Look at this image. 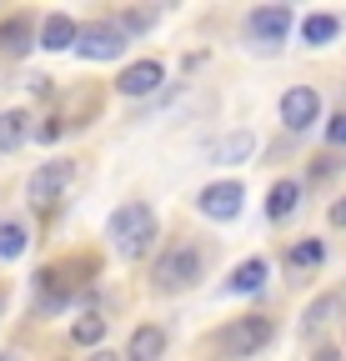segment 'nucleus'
Here are the masks:
<instances>
[{"label":"nucleus","mask_w":346,"mask_h":361,"mask_svg":"<svg viewBox=\"0 0 346 361\" xmlns=\"http://www.w3.org/2000/svg\"><path fill=\"white\" fill-rule=\"evenodd\" d=\"M336 30H341V25H336V16H326V11H316V16L301 20V35H307V45H326Z\"/></svg>","instance_id":"dca6fc26"},{"label":"nucleus","mask_w":346,"mask_h":361,"mask_svg":"<svg viewBox=\"0 0 346 361\" xmlns=\"http://www.w3.org/2000/svg\"><path fill=\"white\" fill-rule=\"evenodd\" d=\"M321 256H326V241H301V246L291 251V261H296V266H316Z\"/></svg>","instance_id":"412c9836"},{"label":"nucleus","mask_w":346,"mask_h":361,"mask_svg":"<svg viewBox=\"0 0 346 361\" xmlns=\"http://www.w3.org/2000/svg\"><path fill=\"white\" fill-rule=\"evenodd\" d=\"M25 141V111H6L0 116V151H16Z\"/></svg>","instance_id":"6ab92c4d"},{"label":"nucleus","mask_w":346,"mask_h":361,"mask_svg":"<svg viewBox=\"0 0 346 361\" xmlns=\"http://www.w3.org/2000/svg\"><path fill=\"white\" fill-rule=\"evenodd\" d=\"M251 151H256V135H251V130H236V135H226V141H216V146H211V161L236 166V161H246Z\"/></svg>","instance_id":"4468645a"},{"label":"nucleus","mask_w":346,"mask_h":361,"mask_svg":"<svg viewBox=\"0 0 346 361\" xmlns=\"http://www.w3.org/2000/svg\"><path fill=\"white\" fill-rule=\"evenodd\" d=\"M166 356V326L146 322L131 331V346H125V361H161Z\"/></svg>","instance_id":"9d476101"},{"label":"nucleus","mask_w":346,"mask_h":361,"mask_svg":"<svg viewBox=\"0 0 346 361\" xmlns=\"http://www.w3.org/2000/svg\"><path fill=\"white\" fill-rule=\"evenodd\" d=\"M241 201H246V191L236 186V180H216V186H206V191L196 196V206H201L211 221H231V216L241 211Z\"/></svg>","instance_id":"6e6552de"},{"label":"nucleus","mask_w":346,"mask_h":361,"mask_svg":"<svg viewBox=\"0 0 346 361\" xmlns=\"http://www.w3.org/2000/svg\"><path fill=\"white\" fill-rule=\"evenodd\" d=\"M311 361H341V351H336V346H321V351H316Z\"/></svg>","instance_id":"b1692460"},{"label":"nucleus","mask_w":346,"mask_h":361,"mask_svg":"<svg viewBox=\"0 0 346 361\" xmlns=\"http://www.w3.org/2000/svg\"><path fill=\"white\" fill-rule=\"evenodd\" d=\"M331 226H341V231H346V196L331 206Z\"/></svg>","instance_id":"5701e85b"},{"label":"nucleus","mask_w":346,"mask_h":361,"mask_svg":"<svg viewBox=\"0 0 346 361\" xmlns=\"http://www.w3.org/2000/svg\"><path fill=\"white\" fill-rule=\"evenodd\" d=\"M35 45H46V51H66V45H75V20L70 16H46V25H40V35H35Z\"/></svg>","instance_id":"9b49d317"},{"label":"nucleus","mask_w":346,"mask_h":361,"mask_svg":"<svg viewBox=\"0 0 346 361\" xmlns=\"http://www.w3.org/2000/svg\"><path fill=\"white\" fill-rule=\"evenodd\" d=\"M25 251V226L20 221H0V261H16Z\"/></svg>","instance_id":"a211bd4d"},{"label":"nucleus","mask_w":346,"mask_h":361,"mask_svg":"<svg viewBox=\"0 0 346 361\" xmlns=\"http://www.w3.org/2000/svg\"><path fill=\"white\" fill-rule=\"evenodd\" d=\"M326 141L331 146H346V116H331L326 121Z\"/></svg>","instance_id":"4be33fe9"},{"label":"nucleus","mask_w":346,"mask_h":361,"mask_svg":"<svg viewBox=\"0 0 346 361\" xmlns=\"http://www.w3.org/2000/svg\"><path fill=\"white\" fill-rule=\"evenodd\" d=\"M125 40L121 30H116V20H85V25H75V56L80 61H116V56H125Z\"/></svg>","instance_id":"20e7f679"},{"label":"nucleus","mask_w":346,"mask_h":361,"mask_svg":"<svg viewBox=\"0 0 346 361\" xmlns=\"http://www.w3.org/2000/svg\"><path fill=\"white\" fill-rule=\"evenodd\" d=\"M341 306H346V296H341V291H326L321 301H311V311H307V322H301V326H307V331H316L321 322H331V316H336Z\"/></svg>","instance_id":"f3484780"},{"label":"nucleus","mask_w":346,"mask_h":361,"mask_svg":"<svg viewBox=\"0 0 346 361\" xmlns=\"http://www.w3.org/2000/svg\"><path fill=\"white\" fill-rule=\"evenodd\" d=\"M111 246L131 261V256H146L151 251V241H156V216H151V206H141V201H125L116 216H111Z\"/></svg>","instance_id":"f257e3e1"},{"label":"nucleus","mask_w":346,"mask_h":361,"mask_svg":"<svg viewBox=\"0 0 346 361\" xmlns=\"http://www.w3.org/2000/svg\"><path fill=\"white\" fill-rule=\"evenodd\" d=\"M161 80H166L161 61H136V66H125V71H121L116 90H121V96H151V90H156Z\"/></svg>","instance_id":"1a4fd4ad"},{"label":"nucleus","mask_w":346,"mask_h":361,"mask_svg":"<svg viewBox=\"0 0 346 361\" xmlns=\"http://www.w3.org/2000/svg\"><path fill=\"white\" fill-rule=\"evenodd\" d=\"M201 266H206V256H201V246L196 241H171L161 256H156V286L161 291H186V286H196L201 281Z\"/></svg>","instance_id":"7ed1b4c3"},{"label":"nucleus","mask_w":346,"mask_h":361,"mask_svg":"<svg viewBox=\"0 0 346 361\" xmlns=\"http://www.w3.org/2000/svg\"><path fill=\"white\" fill-rule=\"evenodd\" d=\"M316 116H321V96H316L311 85H291L286 96H281V121H286L291 130H307Z\"/></svg>","instance_id":"0eeeda50"},{"label":"nucleus","mask_w":346,"mask_h":361,"mask_svg":"<svg viewBox=\"0 0 346 361\" xmlns=\"http://www.w3.org/2000/svg\"><path fill=\"white\" fill-rule=\"evenodd\" d=\"M291 25H296L291 6H261V11H251V16H246V35H251V40H261V45L286 40Z\"/></svg>","instance_id":"423d86ee"},{"label":"nucleus","mask_w":346,"mask_h":361,"mask_svg":"<svg viewBox=\"0 0 346 361\" xmlns=\"http://www.w3.org/2000/svg\"><path fill=\"white\" fill-rule=\"evenodd\" d=\"M271 336H276L271 316H241V322H226L221 331H216L211 351L226 356V361H241V356H256L261 346H271Z\"/></svg>","instance_id":"f03ea898"},{"label":"nucleus","mask_w":346,"mask_h":361,"mask_svg":"<svg viewBox=\"0 0 346 361\" xmlns=\"http://www.w3.org/2000/svg\"><path fill=\"white\" fill-rule=\"evenodd\" d=\"M70 336H75L80 346H96V341L106 336V322H101V316H80V322L70 326Z\"/></svg>","instance_id":"aec40b11"},{"label":"nucleus","mask_w":346,"mask_h":361,"mask_svg":"<svg viewBox=\"0 0 346 361\" xmlns=\"http://www.w3.org/2000/svg\"><path fill=\"white\" fill-rule=\"evenodd\" d=\"M296 196H301L296 180H276V186H271V201H266V216H271V221L291 216V211H296Z\"/></svg>","instance_id":"2eb2a0df"},{"label":"nucleus","mask_w":346,"mask_h":361,"mask_svg":"<svg viewBox=\"0 0 346 361\" xmlns=\"http://www.w3.org/2000/svg\"><path fill=\"white\" fill-rule=\"evenodd\" d=\"M266 286V261L261 256H251V261H241L236 271H231V281H226V291L231 296H246V291H261Z\"/></svg>","instance_id":"f8f14e48"},{"label":"nucleus","mask_w":346,"mask_h":361,"mask_svg":"<svg viewBox=\"0 0 346 361\" xmlns=\"http://www.w3.org/2000/svg\"><path fill=\"white\" fill-rule=\"evenodd\" d=\"M30 20L25 16H11V20H0V56H25L30 51Z\"/></svg>","instance_id":"ddd939ff"},{"label":"nucleus","mask_w":346,"mask_h":361,"mask_svg":"<svg viewBox=\"0 0 346 361\" xmlns=\"http://www.w3.org/2000/svg\"><path fill=\"white\" fill-rule=\"evenodd\" d=\"M70 176H75V166L70 161H46V166H40L30 180H25V196H30V206H40V211H46L66 186H70Z\"/></svg>","instance_id":"39448f33"}]
</instances>
